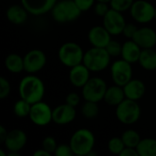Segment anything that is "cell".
<instances>
[{
    "mask_svg": "<svg viewBox=\"0 0 156 156\" xmlns=\"http://www.w3.org/2000/svg\"><path fill=\"white\" fill-rule=\"evenodd\" d=\"M18 93L21 99L28 101L30 104H34L44 98L45 84L38 77L29 74L20 80Z\"/></svg>",
    "mask_w": 156,
    "mask_h": 156,
    "instance_id": "6da1fadb",
    "label": "cell"
},
{
    "mask_svg": "<svg viewBox=\"0 0 156 156\" xmlns=\"http://www.w3.org/2000/svg\"><path fill=\"white\" fill-rule=\"evenodd\" d=\"M69 145L74 155L88 156L93 151L95 136L93 133L88 129H79L70 137Z\"/></svg>",
    "mask_w": 156,
    "mask_h": 156,
    "instance_id": "7a4b0ae2",
    "label": "cell"
},
{
    "mask_svg": "<svg viewBox=\"0 0 156 156\" xmlns=\"http://www.w3.org/2000/svg\"><path fill=\"white\" fill-rule=\"evenodd\" d=\"M50 12L52 18L60 24L72 22L78 19L82 13L77 6L74 0L58 1Z\"/></svg>",
    "mask_w": 156,
    "mask_h": 156,
    "instance_id": "3957f363",
    "label": "cell"
},
{
    "mask_svg": "<svg viewBox=\"0 0 156 156\" xmlns=\"http://www.w3.org/2000/svg\"><path fill=\"white\" fill-rule=\"evenodd\" d=\"M111 58L104 48L92 47L84 53L82 63L91 72H101L109 67Z\"/></svg>",
    "mask_w": 156,
    "mask_h": 156,
    "instance_id": "277c9868",
    "label": "cell"
},
{
    "mask_svg": "<svg viewBox=\"0 0 156 156\" xmlns=\"http://www.w3.org/2000/svg\"><path fill=\"white\" fill-rule=\"evenodd\" d=\"M84 51L82 48L75 42H66L58 49L59 61L68 68H72L83 62Z\"/></svg>",
    "mask_w": 156,
    "mask_h": 156,
    "instance_id": "5b68a950",
    "label": "cell"
},
{
    "mask_svg": "<svg viewBox=\"0 0 156 156\" xmlns=\"http://www.w3.org/2000/svg\"><path fill=\"white\" fill-rule=\"evenodd\" d=\"M116 117L122 124H134L141 117V108L136 101L125 98L116 106Z\"/></svg>",
    "mask_w": 156,
    "mask_h": 156,
    "instance_id": "8992f818",
    "label": "cell"
},
{
    "mask_svg": "<svg viewBox=\"0 0 156 156\" xmlns=\"http://www.w3.org/2000/svg\"><path fill=\"white\" fill-rule=\"evenodd\" d=\"M82 97L85 101L100 102L104 99L108 86L104 80L99 77L90 78L81 88Z\"/></svg>",
    "mask_w": 156,
    "mask_h": 156,
    "instance_id": "52a82bcc",
    "label": "cell"
},
{
    "mask_svg": "<svg viewBox=\"0 0 156 156\" xmlns=\"http://www.w3.org/2000/svg\"><path fill=\"white\" fill-rule=\"evenodd\" d=\"M155 7L146 0H136L133 2L130 14L132 17L140 24H146L154 19Z\"/></svg>",
    "mask_w": 156,
    "mask_h": 156,
    "instance_id": "ba28073f",
    "label": "cell"
},
{
    "mask_svg": "<svg viewBox=\"0 0 156 156\" xmlns=\"http://www.w3.org/2000/svg\"><path fill=\"white\" fill-rule=\"evenodd\" d=\"M111 75L114 84L123 87L133 79L132 64L123 58L114 61L111 66Z\"/></svg>",
    "mask_w": 156,
    "mask_h": 156,
    "instance_id": "9c48e42d",
    "label": "cell"
},
{
    "mask_svg": "<svg viewBox=\"0 0 156 156\" xmlns=\"http://www.w3.org/2000/svg\"><path fill=\"white\" fill-rule=\"evenodd\" d=\"M52 112L53 110L50 106L40 101L32 104L28 117L34 124L37 126H46L52 122Z\"/></svg>",
    "mask_w": 156,
    "mask_h": 156,
    "instance_id": "30bf717a",
    "label": "cell"
},
{
    "mask_svg": "<svg viewBox=\"0 0 156 156\" xmlns=\"http://www.w3.org/2000/svg\"><path fill=\"white\" fill-rule=\"evenodd\" d=\"M23 58L25 71L29 74H35L40 71L47 64V56L40 49H32Z\"/></svg>",
    "mask_w": 156,
    "mask_h": 156,
    "instance_id": "8fae6325",
    "label": "cell"
},
{
    "mask_svg": "<svg viewBox=\"0 0 156 156\" xmlns=\"http://www.w3.org/2000/svg\"><path fill=\"white\" fill-rule=\"evenodd\" d=\"M102 19L103 27L110 32L112 36L122 34L123 28L126 25V21L122 16V13L111 8L109 12L102 17Z\"/></svg>",
    "mask_w": 156,
    "mask_h": 156,
    "instance_id": "7c38bea8",
    "label": "cell"
},
{
    "mask_svg": "<svg viewBox=\"0 0 156 156\" xmlns=\"http://www.w3.org/2000/svg\"><path fill=\"white\" fill-rule=\"evenodd\" d=\"M21 5L32 16H42L51 11L58 0H20Z\"/></svg>",
    "mask_w": 156,
    "mask_h": 156,
    "instance_id": "4fadbf2b",
    "label": "cell"
},
{
    "mask_svg": "<svg viewBox=\"0 0 156 156\" xmlns=\"http://www.w3.org/2000/svg\"><path fill=\"white\" fill-rule=\"evenodd\" d=\"M76 118L75 107L67 103L60 104L53 109L52 122L58 125H66L72 122Z\"/></svg>",
    "mask_w": 156,
    "mask_h": 156,
    "instance_id": "5bb4252c",
    "label": "cell"
},
{
    "mask_svg": "<svg viewBox=\"0 0 156 156\" xmlns=\"http://www.w3.org/2000/svg\"><path fill=\"white\" fill-rule=\"evenodd\" d=\"M27 141V134L24 131L15 129L8 132L7 137L4 143L7 152H20Z\"/></svg>",
    "mask_w": 156,
    "mask_h": 156,
    "instance_id": "9a60e30c",
    "label": "cell"
},
{
    "mask_svg": "<svg viewBox=\"0 0 156 156\" xmlns=\"http://www.w3.org/2000/svg\"><path fill=\"white\" fill-rule=\"evenodd\" d=\"M88 39L92 47L104 48L112 40V35L103 26H95L88 33Z\"/></svg>",
    "mask_w": 156,
    "mask_h": 156,
    "instance_id": "2e32d148",
    "label": "cell"
},
{
    "mask_svg": "<svg viewBox=\"0 0 156 156\" xmlns=\"http://www.w3.org/2000/svg\"><path fill=\"white\" fill-rule=\"evenodd\" d=\"M90 70L83 64L80 63L70 68L69 73V80L72 86L76 88H82L90 79Z\"/></svg>",
    "mask_w": 156,
    "mask_h": 156,
    "instance_id": "e0dca14e",
    "label": "cell"
},
{
    "mask_svg": "<svg viewBox=\"0 0 156 156\" xmlns=\"http://www.w3.org/2000/svg\"><path fill=\"white\" fill-rule=\"evenodd\" d=\"M133 39L142 48V49L153 48L156 45L155 30L148 27H140L136 31Z\"/></svg>",
    "mask_w": 156,
    "mask_h": 156,
    "instance_id": "ac0fdd59",
    "label": "cell"
},
{
    "mask_svg": "<svg viewBox=\"0 0 156 156\" xmlns=\"http://www.w3.org/2000/svg\"><path fill=\"white\" fill-rule=\"evenodd\" d=\"M123 90L127 99L138 101L145 94L146 87L141 80L132 79L127 84L123 86Z\"/></svg>",
    "mask_w": 156,
    "mask_h": 156,
    "instance_id": "d6986e66",
    "label": "cell"
},
{
    "mask_svg": "<svg viewBox=\"0 0 156 156\" xmlns=\"http://www.w3.org/2000/svg\"><path fill=\"white\" fill-rule=\"evenodd\" d=\"M142 53V48L133 40L129 39L122 44V58L128 61L131 64H134L139 61Z\"/></svg>",
    "mask_w": 156,
    "mask_h": 156,
    "instance_id": "ffe728a7",
    "label": "cell"
},
{
    "mask_svg": "<svg viewBox=\"0 0 156 156\" xmlns=\"http://www.w3.org/2000/svg\"><path fill=\"white\" fill-rule=\"evenodd\" d=\"M28 14L27 10L22 5H10L5 13L7 20L16 26L24 24L27 19Z\"/></svg>",
    "mask_w": 156,
    "mask_h": 156,
    "instance_id": "44dd1931",
    "label": "cell"
},
{
    "mask_svg": "<svg viewBox=\"0 0 156 156\" xmlns=\"http://www.w3.org/2000/svg\"><path fill=\"white\" fill-rule=\"evenodd\" d=\"M125 93L123 90V87L114 84L113 86L108 87L103 101L111 106H117L119 105L124 99Z\"/></svg>",
    "mask_w": 156,
    "mask_h": 156,
    "instance_id": "7402d4cb",
    "label": "cell"
},
{
    "mask_svg": "<svg viewBox=\"0 0 156 156\" xmlns=\"http://www.w3.org/2000/svg\"><path fill=\"white\" fill-rule=\"evenodd\" d=\"M138 62L145 70H156V51L153 48L142 49V53Z\"/></svg>",
    "mask_w": 156,
    "mask_h": 156,
    "instance_id": "603a6c76",
    "label": "cell"
},
{
    "mask_svg": "<svg viewBox=\"0 0 156 156\" xmlns=\"http://www.w3.org/2000/svg\"><path fill=\"white\" fill-rule=\"evenodd\" d=\"M5 66L6 69L11 73H20L25 70L24 67V58H22L19 54L11 53L6 56L5 58Z\"/></svg>",
    "mask_w": 156,
    "mask_h": 156,
    "instance_id": "cb8c5ba5",
    "label": "cell"
},
{
    "mask_svg": "<svg viewBox=\"0 0 156 156\" xmlns=\"http://www.w3.org/2000/svg\"><path fill=\"white\" fill-rule=\"evenodd\" d=\"M139 156H156V139H142L136 147Z\"/></svg>",
    "mask_w": 156,
    "mask_h": 156,
    "instance_id": "d4e9b609",
    "label": "cell"
},
{
    "mask_svg": "<svg viewBox=\"0 0 156 156\" xmlns=\"http://www.w3.org/2000/svg\"><path fill=\"white\" fill-rule=\"evenodd\" d=\"M122 139L124 143L125 147H132V148H136L142 140L140 134L136 131L132 129L126 130L122 134Z\"/></svg>",
    "mask_w": 156,
    "mask_h": 156,
    "instance_id": "484cf974",
    "label": "cell"
},
{
    "mask_svg": "<svg viewBox=\"0 0 156 156\" xmlns=\"http://www.w3.org/2000/svg\"><path fill=\"white\" fill-rule=\"evenodd\" d=\"M99 112L100 109L98 106V102L85 101V102L81 107V113L83 117L88 120H92L96 118L99 114Z\"/></svg>",
    "mask_w": 156,
    "mask_h": 156,
    "instance_id": "4316f807",
    "label": "cell"
},
{
    "mask_svg": "<svg viewBox=\"0 0 156 156\" xmlns=\"http://www.w3.org/2000/svg\"><path fill=\"white\" fill-rule=\"evenodd\" d=\"M31 106L28 101L23 100L20 98L15 104H14V113L16 117L18 118H26L29 116L30 111H31Z\"/></svg>",
    "mask_w": 156,
    "mask_h": 156,
    "instance_id": "83f0119b",
    "label": "cell"
},
{
    "mask_svg": "<svg viewBox=\"0 0 156 156\" xmlns=\"http://www.w3.org/2000/svg\"><path fill=\"white\" fill-rule=\"evenodd\" d=\"M124 148H125V145L122 137H113L110 139L108 142V150L112 154L121 155Z\"/></svg>",
    "mask_w": 156,
    "mask_h": 156,
    "instance_id": "f1b7e54d",
    "label": "cell"
},
{
    "mask_svg": "<svg viewBox=\"0 0 156 156\" xmlns=\"http://www.w3.org/2000/svg\"><path fill=\"white\" fill-rule=\"evenodd\" d=\"M133 2L134 0H111L110 6L118 12L123 13L131 9Z\"/></svg>",
    "mask_w": 156,
    "mask_h": 156,
    "instance_id": "f546056e",
    "label": "cell"
},
{
    "mask_svg": "<svg viewBox=\"0 0 156 156\" xmlns=\"http://www.w3.org/2000/svg\"><path fill=\"white\" fill-rule=\"evenodd\" d=\"M105 49L109 53L111 57H119L122 55V44L120 42L112 39L108 45L105 47Z\"/></svg>",
    "mask_w": 156,
    "mask_h": 156,
    "instance_id": "4dcf8cb0",
    "label": "cell"
},
{
    "mask_svg": "<svg viewBox=\"0 0 156 156\" xmlns=\"http://www.w3.org/2000/svg\"><path fill=\"white\" fill-rule=\"evenodd\" d=\"M57 147H58V144H57L55 138H53L51 136H48V137L44 138V140L42 141L41 148H43L44 150L48 152L50 154H54Z\"/></svg>",
    "mask_w": 156,
    "mask_h": 156,
    "instance_id": "1f68e13d",
    "label": "cell"
},
{
    "mask_svg": "<svg viewBox=\"0 0 156 156\" xmlns=\"http://www.w3.org/2000/svg\"><path fill=\"white\" fill-rule=\"evenodd\" d=\"M111 6H109V3H105V2H97L93 6V11L95 15L101 17H103L109 12Z\"/></svg>",
    "mask_w": 156,
    "mask_h": 156,
    "instance_id": "d6a6232c",
    "label": "cell"
},
{
    "mask_svg": "<svg viewBox=\"0 0 156 156\" xmlns=\"http://www.w3.org/2000/svg\"><path fill=\"white\" fill-rule=\"evenodd\" d=\"M11 92V85L9 81L4 78H0V99L4 100L5 99Z\"/></svg>",
    "mask_w": 156,
    "mask_h": 156,
    "instance_id": "836d02e7",
    "label": "cell"
},
{
    "mask_svg": "<svg viewBox=\"0 0 156 156\" xmlns=\"http://www.w3.org/2000/svg\"><path fill=\"white\" fill-rule=\"evenodd\" d=\"M55 156H71L74 155L72 149L69 144H59L58 145L55 153H54Z\"/></svg>",
    "mask_w": 156,
    "mask_h": 156,
    "instance_id": "e575fe53",
    "label": "cell"
},
{
    "mask_svg": "<svg viewBox=\"0 0 156 156\" xmlns=\"http://www.w3.org/2000/svg\"><path fill=\"white\" fill-rule=\"evenodd\" d=\"M137 30H138V27L134 24L126 23V25L123 28V31H122V35L128 39H133Z\"/></svg>",
    "mask_w": 156,
    "mask_h": 156,
    "instance_id": "d590c367",
    "label": "cell"
},
{
    "mask_svg": "<svg viewBox=\"0 0 156 156\" xmlns=\"http://www.w3.org/2000/svg\"><path fill=\"white\" fill-rule=\"evenodd\" d=\"M96 0H74L77 6L81 12H86L94 6Z\"/></svg>",
    "mask_w": 156,
    "mask_h": 156,
    "instance_id": "8d00e7d4",
    "label": "cell"
},
{
    "mask_svg": "<svg viewBox=\"0 0 156 156\" xmlns=\"http://www.w3.org/2000/svg\"><path fill=\"white\" fill-rule=\"evenodd\" d=\"M80 102V96L76 92H70L66 96V103L72 106L77 107Z\"/></svg>",
    "mask_w": 156,
    "mask_h": 156,
    "instance_id": "74e56055",
    "label": "cell"
},
{
    "mask_svg": "<svg viewBox=\"0 0 156 156\" xmlns=\"http://www.w3.org/2000/svg\"><path fill=\"white\" fill-rule=\"evenodd\" d=\"M120 156H139V154H138L136 148L125 147Z\"/></svg>",
    "mask_w": 156,
    "mask_h": 156,
    "instance_id": "f35d334b",
    "label": "cell"
},
{
    "mask_svg": "<svg viewBox=\"0 0 156 156\" xmlns=\"http://www.w3.org/2000/svg\"><path fill=\"white\" fill-rule=\"evenodd\" d=\"M7 134H8V132L6 131V129L3 125H1L0 126V143L1 144L5 143V141L7 137Z\"/></svg>",
    "mask_w": 156,
    "mask_h": 156,
    "instance_id": "ab89813d",
    "label": "cell"
},
{
    "mask_svg": "<svg viewBox=\"0 0 156 156\" xmlns=\"http://www.w3.org/2000/svg\"><path fill=\"white\" fill-rule=\"evenodd\" d=\"M33 155L34 156H50L51 154H50L48 152H47L46 150H44L43 148H40V149H38V150L35 151V152H34V154H33Z\"/></svg>",
    "mask_w": 156,
    "mask_h": 156,
    "instance_id": "60d3db41",
    "label": "cell"
},
{
    "mask_svg": "<svg viewBox=\"0 0 156 156\" xmlns=\"http://www.w3.org/2000/svg\"><path fill=\"white\" fill-rule=\"evenodd\" d=\"M7 155H9V156H19V155H20V154H19V152H8V153H7Z\"/></svg>",
    "mask_w": 156,
    "mask_h": 156,
    "instance_id": "b9f144b4",
    "label": "cell"
},
{
    "mask_svg": "<svg viewBox=\"0 0 156 156\" xmlns=\"http://www.w3.org/2000/svg\"><path fill=\"white\" fill-rule=\"evenodd\" d=\"M96 2H105V3H110L111 0H96Z\"/></svg>",
    "mask_w": 156,
    "mask_h": 156,
    "instance_id": "7bdbcfd3",
    "label": "cell"
},
{
    "mask_svg": "<svg viewBox=\"0 0 156 156\" xmlns=\"http://www.w3.org/2000/svg\"><path fill=\"white\" fill-rule=\"evenodd\" d=\"M0 155H1V156H5L6 154H5L4 152H3V150H0Z\"/></svg>",
    "mask_w": 156,
    "mask_h": 156,
    "instance_id": "ee69618b",
    "label": "cell"
},
{
    "mask_svg": "<svg viewBox=\"0 0 156 156\" xmlns=\"http://www.w3.org/2000/svg\"><path fill=\"white\" fill-rule=\"evenodd\" d=\"M154 19L156 20V7H155V13H154Z\"/></svg>",
    "mask_w": 156,
    "mask_h": 156,
    "instance_id": "f6af8a7d",
    "label": "cell"
}]
</instances>
